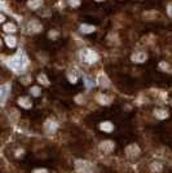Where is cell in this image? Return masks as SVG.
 Masks as SVG:
<instances>
[{
  "label": "cell",
  "instance_id": "cell-1",
  "mask_svg": "<svg viewBox=\"0 0 172 173\" xmlns=\"http://www.w3.org/2000/svg\"><path fill=\"white\" fill-rule=\"evenodd\" d=\"M8 66H9L12 70H14L16 72H22V71H25V68L27 66V58H26V56H23L20 52L18 54H16L14 57L8 59Z\"/></svg>",
  "mask_w": 172,
  "mask_h": 173
},
{
  "label": "cell",
  "instance_id": "cell-2",
  "mask_svg": "<svg viewBox=\"0 0 172 173\" xmlns=\"http://www.w3.org/2000/svg\"><path fill=\"white\" fill-rule=\"evenodd\" d=\"M75 169L79 173H92L93 166L87 160H76L75 161Z\"/></svg>",
  "mask_w": 172,
  "mask_h": 173
},
{
  "label": "cell",
  "instance_id": "cell-3",
  "mask_svg": "<svg viewBox=\"0 0 172 173\" xmlns=\"http://www.w3.org/2000/svg\"><path fill=\"white\" fill-rule=\"evenodd\" d=\"M82 59L87 63H93L98 59V56H97L96 52H93L92 49H84L82 52Z\"/></svg>",
  "mask_w": 172,
  "mask_h": 173
},
{
  "label": "cell",
  "instance_id": "cell-4",
  "mask_svg": "<svg viewBox=\"0 0 172 173\" xmlns=\"http://www.w3.org/2000/svg\"><path fill=\"white\" fill-rule=\"evenodd\" d=\"M139 154H140V149H139V146L135 145V143L130 145V146H128V147L126 149V155H127L128 158H131V159H133V158H136V157H139Z\"/></svg>",
  "mask_w": 172,
  "mask_h": 173
},
{
  "label": "cell",
  "instance_id": "cell-5",
  "mask_svg": "<svg viewBox=\"0 0 172 173\" xmlns=\"http://www.w3.org/2000/svg\"><path fill=\"white\" fill-rule=\"evenodd\" d=\"M100 150L101 151H104V152H106V154H109V152H111L114 150V142L113 141H104V142H101L100 143Z\"/></svg>",
  "mask_w": 172,
  "mask_h": 173
},
{
  "label": "cell",
  "instance_id": "cell-6",
  "mask_svg": "<svg viewBox=\"0 0 172 173\" xmlns=\"http://www.w3.org/2000/svg\"><path fill=\"white\" fill-rule=\"evenodd\" d=\"M11 93V84H4L2 88H0V97H2V103L4 105V102L8 97V94Z\"/></svg>",
  "mask_w": 172,
  "mask_h": 173
},
{
  "label": "cell",
  "instance_id": "cell-7",
  "mask_svg": "<svg viewBox=\"0 0 172 173\" xmlns=\"http://www.w3.org/2000/svg\"><path fill=\"white\" fill-rule=\"evenodd\" d=\"M146 58H148V56H146V53H142V52H137L131 57L133 62H145Z\"/></svg>",
  "mask_w": 172,
  "mask_h": 173
},
{
  "label": "cell",
  "instance_id": "cell-8",
  "mask_svg": "<svg viewBox=\"0 0 172 173\" xmlns=\"http://www.w3.org/2000/svg\"><path fill=\"white\" fill-rule=\"evenodd\" d=\"M57 123L56 122H53V120H47L45 122V124H44V128H45V131L48 132V133H53L56 129H57Z\"/></svg>",
  "mask_w": 172,
  "mask_h": 173
},
{
  "label": "cell",
  "instance_id": "cell-9",
  "mask_svg": "<svg viewBox=\"0 0 172 173\" xmlns=\"http://www.w3.org/2000/svg\"><path fill=\"white\" fill-rule=\"evenodd\" d=\"M29 30H30L31 32H38V31L41 30V25L39 23V21L32 20V21H30V23H29Z\"/></svg>",
  "mask_w": 172,
  "mask_h": 173
},
{
  "label": "cell",
  "instance_id": "cell-10",
  "mask_svg": "<svg viewBox=\"0 0 172 173\" xmlns=\"http://www.w3.org/2000/svg\"><path fill=\"white\" fill-rule=\"evenodd\" d=\"M98 84L102 86V88H109V86H110V80L108 79L106 75L100 74V76H98Z\"/></svg>",
  "mask_w": 172,
  "mask_h": 173
},
{
  "label": "cell",
  "instance_id": "cell-11",
  "mask_svg": "<svg viewBox=\"0 0 172 173\" xmlns=\"http://www.w3.org/2000/svg\"><path fill=\"white\" fill-rule=\"evenodd\" d=\"M18 105L23 109H30L32 106V103H31V100H29L27 97H21L18 100Z\"/></svg>",
  "mask_w": 172,
  "mask_h": 173
},
{
  "label": "cell",
  "instance_id": "cell-12",
  "mask_svg": "<svg viewBox=\"0 0 172 173\" xmlns=\"http://www.w3.org/2000/svg\"><path fill=\"white\" fill-rule=\"evenodd\" d=\"M94 30H96V27H94V26H92V25L84 23V25L80 26V31H82L83 34H91V32H93Z\"/></svg>",
  "mask_w": 172,
  "mask_h": 173
},
{
  "label": "cell",
  "instance_id": "cell-13",
  "mask_svg": "<svg viewBox=\"0 0 172 173\" xmlns=\"http://www.w3.org/2000/svg\"><path fill=\"white\" fill-rule=\"evenodd\" d=\"M97 101L101 103V105H109L110 103V97L105 96V94H97Z\"/></svg>",
  "mask_w": 172,
  "mask_h": 173
},
{
  "label": "cell",
  "instance_id": "cell-14",
  "mask_svg": "<svg viewBox=\"0 0 172 173\" xmlns=\"http://www.w3.org/2000/svg\"><path fill=\"white\" fill-rule=\"evenodd\" d=\"M100 128H101V131H104V132H111L113 131V124H111L110 122H104V123H101V125H100Z\"/></svg>",
  "mask_w": 172,
  "mask_h": 173
},
{
  "label": "cell",
  "instance_id": "cell-15",
  "mask_svg": "<svg viewBox=\"0 0 172 173\" xmlns=\"http://www.w3.org/2000/svg\"><path fill=\"white\" fill-rule=\"evenodd\" d=\"M154 115H155L158 119H166L168 116V112L166 110H162V109H158L154 111Z\"/></svg>",
  "mask_w": 172,
  "mask_h": 173
},
{
  "label": "cell",
  "instance_id": "cell-16",
  "mask_svg": "<svg viewBox=\"0 0 172 173\" xmlns=\"http://www.w3.org/2000/svg\"><path fill=\"white\" fill-rule=\"evenodd\" d=\"M41 3H43V0H29L27 5L31 9H36V8H39L41 5Z\"/></svg>",
  "mask_w": 172,
  "mask_h": 173
},
{
  "label": "cell",
  "instance_id": "cell-17",
  "mask_svg": "<svg viewBox=\"0 0 172 173\" xmlns=\"http://www.w3.org/2000/svg\"><path fill=\"white\" fill-rule=\"evenodd\" d=\"M5 43H7V45H8V47L13 48V47H16V44H17V40H16V38H14V36L8 35V36L5 38Z\"/></svg>",
  "mask_w": 172,
  "mask_h": 173
},
{
  "label": "cell",
  "instance_id": "cell-18",
  "mask_svg": "<svg viewBox=\"0 0 172 173\" xmlns=\"http://www.w3.org/2000/svg\"><path fill=\"white\" fill-rule=\"evenodd\" d=\"M17 29H16V26L13 23H5L4 25V31L7 32H14Z\"/></svg>",
  "mask_w": 172,
  "mask_h": 173
},
{
  "label": "cell",
  "instance_id": "cell-19",
  "mask_svg": "<svg viewBox=\"0 0 172 173\" xmlns=\"http://www.w3.org/2000/svg\"><path fill=\"white\" fill-rule=\"evenodd\" d=\"M38 80H39V83H41L43 85H49V80L47 79V76H45L44 74H40V75L38 76Z\"/></svg>",
  "mask_w": 172,
  "mask_h": 173
},
{
  "label": "cell",
  "instance_id": "cell-20",
  "mask_svg": "<svg viewBox=\"0 0 172 173\" xmlns=\"http://www.w3.org/2000/svg\"><path fill=\"white\" fill-rule=\"evenodd\" d=\"M83 80H84L85 86H87V88H92V86L94 85V82H93L92 79H89L88 76H83Z\"/></svg>",
  "mask_w": 172,
  "mask_h": 173
},
{
  "label": "cell",
  "instance_id": "cell-21",
  "mask_svg": "<svg viewBox=\"0 0 172 173\" xmlns=\"http://www.w3.org/2000/svg\"><path fill=\"white\" fill-rule=\"evenodd\" d=\"M151 171L153 172H160L162 171V164L160 163H158V161H155V163H153L151 164Z\"/></svg>",
  "mask_w": 172,
  "mask_h": 173
},
{
  "label": "cell",
  "instance_id": "cell-22",
  "mask_svg": "<svg viewBox=\"0 0 172 173\" xmlns=\"http://www.w3.org/2000/svg\"><path fill=\"white\" fill-rule=\"evenodd\" d=\"M30 93L32 94L34 97H38L40 94V88H39V86H32V88L30 89Z\"/></svg>",
  "mask_w": 172,
  "mask_h": 173
},
{
  "label": "cell",
  "instance_id": "cell-23",
  "mask_svg": "<svg viewBox=\"0 0 172 173\" xmlns=\"http://www.w3.org/2000/svg\"><path fill=\"white\" fill-rule=\"evenodd\" d=\"M67 77H69V82H70V83H76V80H78V76H76V74L74 72V74H69L67 75Z\"/></svg>",
  "mask_w": 172,
  "mask_h": 173
},
{
  "label": "cell",
  "instance_id": "cell-24",
  "mask_svg": "<svg viewBox=\"0 0 172 173\" xmlns=\"http://www.w3.org/2000/svg\"><path fill=\"white\" fill-rule=\"evenodd\" d=\"M69 3H70L71 7H78V5L80 4V0H70Z\"/></svg>",
  "mask_w": 172,
  "mask_h": 173
},
{
  "label": "cell",
  "instance_id": "cell-25",
  "mask_svg": "<svg viewBox=\"0 0 172 173\" xmlns=\"http://www.w3.org/2000/svg\"><path fill=\"white\" fill-rule=\"evenodd\" d=\"M159 67L162 68V70H170V67H168V65L166 62H160L159 63Z\"/></svg>",
  "mask_w": 172,
  "mask_h": 173
},
{
  "label": "cell",
  "instance_id": "cell-26",
  "mask_svg": "<svg viewBox=\"0 0 172 173\" xmlns=\"http://www.w3.org/2000/svg\"><path fill=\"white\" fill-rule=\"evenodd\" d=\"M57 35H58V32H57V31H50V32H49V38H50V39H52V38L56 39Z\"/></svg>",
  "mask_w": 172,
  "mask_h": 173
},
{
  "label": "cell",
  "instance_id": "cell-27",
  "mask_svg": "<svg viewBox=\"0 0 172 173\" xmlns=\"http://www.w3.org/2000/svg\"><path fill=\"white\" fill-rule=\"evenodd\" d=\"M32 173H48V172H47V169H35Z\"/></svg>",
  "mask_w": 172,
  "mask_h": 173
},
{
  "label": "cell",
  "instance_id": "cell-28",
  "mask_svg": "<svg viewBox=\"0 0 172 173\" xmlns=\"http://www.w3.org/2000/svg\"><path fill=\"white\" fill-rule=\"evenodd\" d=\"M167 12H168V14L172 17V4H170V5H168V8H167Z\"/></svg>",
  "mask_w": 172,
  "mask_h": 173
},
{
  "label": "cell",
  "instance_id": "cell-29",
  "mask_svg": "<svg viewBox=\"0 0 172 173\" xmlns=\"http://www.w3.org/2000/svg\"><path fill=\"white\" fill-rule=\"evenodd\" d=\"M98 2H101V0H98Z\"/></svg>",
  "mask_w": 172,
  "mask_h": 173
}]
</instances>
